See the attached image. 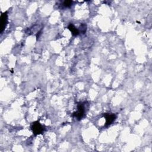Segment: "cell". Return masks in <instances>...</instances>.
I'll return each instance as SVG.
<instances>
[{"mask_svg":"<svg viewBox=\"0 0 152 152\" xmlns=\"http://www.w3.org/2000/svg\"><path fill=\"white\" fill-rule=\"evenodd\" d=\"M88 105L87 102L78 103L77 105V110L72 113V116L78 121L82 119L86 115V109H87Z\"/></svg>","mask_w":152,"mask_h":152,"instance_id":"6da1fadb","label":"cell"},{"mask_svg":"<svg viewBox=\"0 0 152 152\" xmlns=\"http://www.w3.org/2000/svg\"><path fill=\"white\" fill-rule=\"evenodd\" d=\"M31 129L32 130L33 133L36 135L42 134L45 129V127L38 121L34 122L32 124L31 126Z\"/></svg>","mask_w":152,"mask_h":152,"instance_id":"7a4b0ae2","label":"cell"},{"mask_svg":"<svg viewBox=\"0 0 152 152\" xmlns=\"http://www.w3.org/2000/svg\"><path fill=\"white\" fill-rule=\"evenodd\" d=\"M103 116L105 118L106 122L104 126L107 127L110 125L116 119V115L114 113H103Z\"/></svg>","mask_w":152,"mask_h":152,"instance_id":"3957f363","label":"cell"},{"mask_svg":"<svg viewBox=\"0 0 152 152\" xmlns=\"http://www.w3.org/2000/svg\"><path fill=\"white\" fill-rule=\"evenodd\" d=\"M8 23V15L7 12H5L1 14V32L2 33V31L5 30L7 25Z\"/></svg>","mask_w":152,"mask_h":152,"instance_id":"277c9868","label":"cell"},{"mask_svg":"<svg viewBox=\"0 0 152 152\" xmlns=\"http://www.w3.org/2000/svg\"><path fill=\"white\" fill-rule=\"evenodd\" d=\"M68 28L70 30V31L71 32V33H72V34L73 35V36H78L79 34H80V33H79V31H78V28H77L72 24H71V23H70L69 25H68Z\"/></svg>","mask_w":152,"mask_h":152,"instance_id":"5b68a950","label":"cell"},{"mask_svg":"<svg viewBox=\"0 0 152 152\" xmlns=\"http://www.w3.org/2000/svg\"><path fill=\"white\" fill-rule=\"evenodd\" d=\"M80 29H78L79 33L81 34H84L86 32L87 30V25L84 23H82L79 27Z\"/></svg>","mask_w":152,"mask_h":152,"instance_id":"8992f818","label":"cell"},{"mask_svg":"<svg viewBox=\"0 0 152 152\" xmlns=\"http://www.w3.org/2000/svg\"><path fill=\"white\" fill-rule=\"evenodd\" d=\"M73 1H69V0H66L65 1H64L63 2V5L65 7H70L72 5Z\"/></svg>","mask_w":152,"mask_h":152,"instance_id":"52a82bcc","label":"cell"}]
</instances>
